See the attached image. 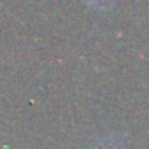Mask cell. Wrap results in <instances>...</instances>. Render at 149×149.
Segmentation results:
<instances>
[{
  "label": "cell",
  "instance_id": "obj_1",
  "mask_svg": "<svg viewBox=\"0 0 149 149\" xmlns=\"http://www.w3.org/2000/svg\"><path fill=\"white\" fill-rule=\"evenodd\" d=\"M112 2H114V0H90V4L93 7H97V9H104V7L111 6Z\"/></svg>",
  "mask_w": 149,
  "mask_h": 149
}]
</instances>
